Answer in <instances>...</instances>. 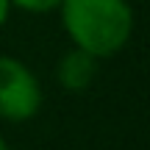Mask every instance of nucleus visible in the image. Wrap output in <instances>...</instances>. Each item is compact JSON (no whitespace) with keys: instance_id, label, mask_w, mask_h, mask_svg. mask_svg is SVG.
I'll return each instance as SVG.
<instances>
[{"instance_id":"obj_1","label":"nucleus","mask_w":150,"mask_h":150,"mask_svg":"<svg viewBox=\"0 0 150 150\" xmlns=\"http://www.w3.org/2000/svg\"><path fill=\"white\" fill-rule=\"evenodd\" d=\"M61 20L75 47L95 59H108L125 47L134 14L125 0H61Z\"/></svg>"},{"instance_id":"obj_4","label":"nucleus","mask_w":150,"mask_h":150,"mask_svg":"<svg viewBox=\"0 0 150 150\" xmlns=\"http://www.w3.org/2000/svg\"><path fill=\"white\" fill-rule=\"evenodd\" d=\"M8 3H14L17 8L22 11H33V14H47V11L59 8L61 0H8Z\"/></svg>"},{"instance_id":"obj_6","label":"nucleus","mask_w":150,"mask_h":150,"mask_svg":"<svg viewBox=\"0 0 150 150\" xmlns=\"http://www.w3.org/2000/svg\"><path fill=\"white\" fill-rule=\"evenodd\" d=\"M0 150H8V145H6V142H3V139H0Z\"/></svg>"},{"instance_id":"obj_2","label":"nucleus","mask_w":150,"mask_h":150,"mask_svg":"<svg viewBox=\"0 0 150 150\" xmlns=\"http://www.w3.org/2000/svg\"><path fill=\"white\" fill-rule=\"evenodd\" d=\"M42 106V86L36 75L22 61L0 59V117L11 122H25Z\"/></svg>"},{"instance_id":"obj_3","label":"nucleus","mask_w":150,"mask_h":150,"mask_svg":"<svg viewBox=\"0 0 150 150\" xmlns=\"http://www.w3.org/2000/svg\"><path fill=\"white\" fill-rule=\"evenodd\" d=\"M95 78V56L86 53V50L75 47L61 59L59 64V81L64 89L70 92H78V89H86Z\"/></svg>"},{"instance_id":"obj_5","label":"nucleus","mask_w":150,"mask_h":150,"mask_svg":"<svg viewBox=\"0 0 150 150\" xmlns=\"http://www.w3.org/2000/svg\"><path fill=\"white\" fill-rule=\"evenodd\" d=\"M8 8H11V3H8V0H0V28H3L6 17H8Z\"/></svg>"}]
</instances>
